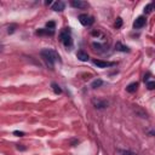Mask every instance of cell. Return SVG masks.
Masks as SVG:
<instances>
[{
  "label": "cell",
  "mask_w": 155,
  "mask_h": 155,
  "mask_svg": "<svg viewBox=\"0 0 155 155\" xmlns=\"http://www.w3.org/2000/svg\"><path fill=\"white\" fill-rule=\"evenodd\" d=\"M41 56H43V58L46 61V63H47V66H50L51 68L55 66V63L58 61L60 62L61 60H60V56H58V53L56 52V51H53V50H50V49H46V50H43L41 51Z\"/></svg>",
  "instance_id": "cell-1"
},
{
  "label": "cell",
  "mask_w": 155,
  "mask_h": 155,
  "mask_svg": "<svg viewBox=\"0 0 155 155\" xmlns=\"http://www.w3.org/2000/svg\"><path fill=\"white\" fill-rule=\"evenodd\" d=\"M38 34H40V35H43V34H50V35H52V34H53V30H49V29H39V30H38Z\"/></svg>",
  "instance_id": "cell-13"
},
{
  "label": "cell",
  "mask_w": 155,
  "mask_h": 155,
  "mask_svg": "<svg viewBox=\"0 0 155 155\" xmlns=\"http://www.w3.org/2000/svg\"><path fill=\"white\" fill-rule=\"evenodd\" d=\"M137 87H138V84H137V83H132V84H130V85L126 87V91L132 93V92H134L136 90H137Z\"/></svg>",
  "instance_id": "cell-11"
},
{
  "label": "cell",
  "mask_w": 155,
  "mask_h": 155,
  "mask_svg": "<svg viewBox=\"0 0 155 155\" xmlns=\"http://www.w3.org/2000/svg\"><path fill=\"white\" fill-rule=\"evenodd\" d=\"M115 26H116V28H120L121 26H123V19L119 17L118 19H116V22H115Z\"/></svg>",
  "instance_id": "cell-18"
},
{
  "label": "cell",
  "mask_w": 155,
  "mask_h": 155,
  "mask_svg": "<svg viewBox=\"0 0 155 155\" xmlns=\"http://www.w3.org/2000/svg\"><path fill=\"white\" fill-rule=\"evenodd\" d=\"M119 153L123 154V155H137L136 153H132L130 150H123V149H119Z\"/></svg>",
  "instance_id": "cell-15"
},
{
  "label": "cell",
  "mask_w": 155,
  "mask_h": 155,
  "mask_svg": "<svg viewBox=\"0 0 155 155\" xmlns=\"http://www.w3.org/2000/svg\"><path fill=\"white\" fill-rule=\"evenodd\" d=\"M154 87H155V83H154V81H149V83H148V89H149V90H153Z\"/></svg>",
  "instance_id": "cell-20"
},
{
  "label": "cell",
  "mask_w": 155,
  "mask_h": 155,
  "mask_svg": "<svg viewBox=\"0 0 155 155\" xmlns=\"http://www.w3.org/2000/svg\"><path fill=\"white\" fill-rule=\"evenodd\" d=\"M52 90H53V92H55V93H57V94H58V93H61V92H62V90H61V87H60V86H58L57 84H55V83L52 84Z\"/></svg>",
  "instance_id": "cell-14"
},
{
  "label": "cell",
  "mask_w": 155,
  "mask_h": 155,
  "mask_svg": "<svg viewBox=\"0 0 155 155\" xmlns=\"http://www.w3.org/2000/svg\"><path fill=\"white\" fill-rule=\"evenodd\" d=\"M93 64H96L98 68H107V67L114 66V63H110V62H104V61H100V60H94V61H93Z\"/></svg>",
  "instance_id": "cell-8"
},
{
  "label": "cell",
  "mask_w": 155,
  "mask_h": 155,
  "mask_svg": "<svg viewBox=\"0 0 155 155\" xmlns=\"http://www.w3.org/2000/svg\"><path fill=\"white\" fill-rule=\"evenodd\" d=\"M61 40H62V43L64 44L66 47L72 46L73 40H72V36H70V32H69V29H66V30H63V32L61 33Z\"/></svg>",
  "instance_id": "cell-2"
},
{
  "label": "cell",
  "mask_w": 155,
  "mask_h": 155,
  "mask_svg": "<svg viewBox=\"0 0 155 155\" xmlns=\"http://www.w3.org/2000/svg\"><path fill=\"white\" fill-rule=\"evenodd\" d=\"M144 24H145V17L140 16V17L136 18V21H134V23H133V27H134V28H142Z\"/></svg>",
  "instance_id": "cell-6"
},
{
  "label": "cell",
  "mask_w": 155,
  "mask_h": 155,
  "mask_svg": "<svg viewBox=\"0 0 155 155\" xmlns=\"http://www.w3.org/2000/svg\"><path fill=\"white\" fill-rule=\"evenodd\" d=\"M76 57L79 58L80 61H83V62H85V61L89 60V55L86 52H84V51H78L76 52Z\"/></svg>",
  "instance_id": "cell-9"
},
{
  "label": "cell",
  "mask_w": 155,
  "mask_h": 155,
  "mask_svg": "<svg viewBox=\"0 0 155 155\" xmlns=\"http://www.w3.org/2000/svg\"><path fill=\"white\" fill-rule=\"evenodd\" d=\"M64 7H66V5H64L63 1H56V3H53V5H52V10L56 11V12H61V11H63Z\"/></svg>",
  "instance_id": "cell-7"
},
{
  "label": "cell",
  "mask_w": 155,
  "mask_h": 155,
  "mask_svg": "<svg viewBox=\"0 0 155 155\" xmlns=\"http://www.w3.org/2000/svg\"><path fill=\"white\" fill-rule=\"evenodd\" d=\"M151 9H153V4H148V5L144 7V13H150V12H151Z\"/></svg>",
  "instance_id": "cell-16"
},
{
  "label": "cell",
  "mask_w": 155,
  "mask_h": 155,
  "mask_svg": "<svg viewBox=\"0 0 155 155\" xmlns=\"http://www.w3.org/2000/svg\"><path fill=\"white\" fill-rule=\"evenodd\" d=\"M13 134L19 136V137H21V136H24V132H22V131H15V132H13Z\"/></svg>",
  "instance_id": "cell-21"
},
{
  "label": "cell",
  "mask_w": 155,
  "mask_h": 155,
  "mask_svg": "<svg viewBox=\"0 0 155 155\" xmlns=\"http://www.w3.org/2000/svg\"><path fill=\"white\" fill-rule=\"evenodd\" d=\"M92 103L94 106V108L97 109H106L108 107V102L104 101V100H92Z\"/></svg>",
  "instance_id": "cell-4"
},
{
  "label": "cell",
  "mask_w": 155,
  "mask_h": 155,
  "mask_svg": "<svg viewBox=\"0 0 155 155\" xmlns=\"http://www.w3.org/2000/svg\"><path fill=\"white\" fill-rule=\"evenodd\" d=\"M70 5L75 9H86L89 6V4L86 1H83V0H73Z\"/></svg>",
  "instance_id": "cell-5"
},
{
  "label": "cell",
  "mask_w": 155,
  "mask_h": 155,
  "mask_svg": "<svg viewBox=\"0 0 155 155\" xmlns=\"http://www.w3.org/2000/svg\"><path fill=\"white\" fill-rule=\"evenodd\" d=\"M16 27H17L16 24H12V26H10V27L7 28V33H9V34H12V33L16 30Z\"/></svg>",
  "instance_id": "cell-17"
},
{
  "label": "cell",
  "mask_w": 155,
  "mask_h": 155,
  "mask_svg": "<svg viewBox=\"0 0 155 155\" xmlns=\"http://www.w3.org/2000/svg\"><path fill=\"white\" fill-rule=\"evenodd\" d=\"M102 84H103V81H102L101 79H97V80H94V81L91 84V87H92V89H97V87H100Z\"/></svg>",
  "instance_id": "cell-12"
},
{
  "label": "cell",
  "mask_w": 155,
  "mask_h": 155,
  "mask_svg": "<svg viewBox=\"0 0 155 155\" xmlns=\"http://www.w3.org/2000/svg\"><path fill=\"white\" fill-rule=\"evenodd\" d=\"M115 49L119 50V51H123V52H127V51H128V47L125 46V45H123L121 43H116V44H115Z\"/></svg>",
  "instance_id": "cell-10"
},
{
  "label": "cell",
  "mask_w": 155,
  "mask_h": 155,
  "mask_svg": "<svg viewBox=\"0 0 155 155\" xmlns=\"http://www.w3.org/2000/svg\"><path fill=\"white\" fill-rule=\"evenodd\" d=\"M79 21H80V23L83 24V26H91L94 21H93V17H91L90 15H87V13H83V15H80L79 16Z\"/></svg>",
  "instance_id": "cell-3"
},
{
  "label": "cell",
  "mask_w": 155,
  "mask_h": 155,
  "mask_svg": "<svg viewBox=\"0 0 155 155\" xmlns=\"http://www.w3.org/2000/svg\"><path fill=\"white\" fill-rule=\"evenodd\" d=\"M55 26H56L55 22H47V23H46V27H47L50 30H53V29H55Z\"/></svg>",
  "instance_id": "cell-19"
}]
</instances>
